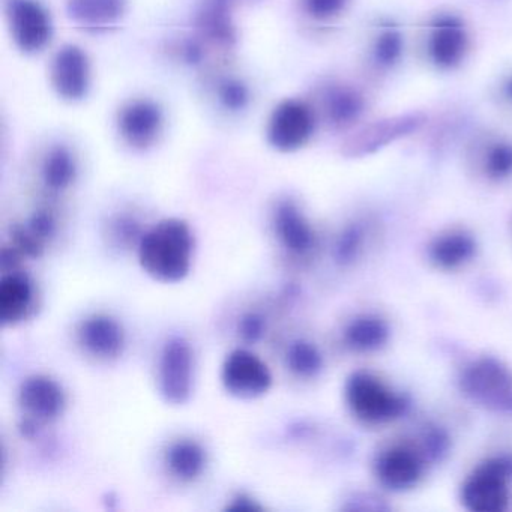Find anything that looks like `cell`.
<instances>
[{
    "label": "cell",
    "mask_w": 512,
    "mask_h": 512,
    "mask_svg": "<svg viewBox=\"0 0 512 512\" xmlns=\"http://www.w3.org/2000/svg\"><path fill=\"white\" fill-rule=\"evenodd\" d=\"M220 101L230 112H241L250 103V92L239 80H226L220 86Z\"/></svg>",
    "instance_id": "f1b7e54d"
},
{
    "label": "cell",
    "mask_w": 512,
    "mask_h": 512,
    "mask_svg": "<svg viewBox=\"0 0 512 512\" xmlns=\"http://www.w3.org/2000/svg\"><path fill=\"white\" fill-rule=\"evenodd\" d=\"M346 401L359 421L383 424L400 418L407 409L406 398L392 392L373 374L356 371L346 383Z\"/></svg>",
    "instance_id": "3957f363"
},
{
    "label": "cell",
    "mask_w": 512,
    "mask_h": 512,
    "mask_svg": "<svg viewBox=\"0 0 512 512\" xmlns=\"http://www.w3.org/2000/svg\"><path fill=\"white\" fill-rule=\"evenodd\" d=\"M167 466L175 478L182 482H193L203 475L206 469V451L196 440H178L167 451Z\"/></svg>",
    "instance_id": "7402d4cb"
},
{
    "label": "cell",
    "mask_w": 512,
    "mask_h": 512,
    "mask_svg": "<svg viewBox=\"0 0 512 512\" xmlns=\"http://www.w3.org/2000/svg\"><path fill=\"white\" fill-rule=\"evenodd\" d=\"M194 352L185 338L173 337L164 344L158 365V389L172 406H184L194 391Z\"/></svg>",
    "instance_id": "52a82bcc"
},
{
    "label": "cell",
    "mask_w": 512,
    "mask_h": 512,
    "mask_svg": "<svg viewBox=\"0 0 512 512\" xmlns=\"http://www.w3.org/2000/svg\"><path fill=\"white\" fill-rule=\"evenodd\" d=\"M287 365L301 377H314L323 368L322 353L308 341H295L287 352Z\"/></svg>",
    "instance_id": "484cf974"
},
{
    "label": "cell",
    "mask_w": 512,
    "mask_h": 512,
    "mask_svg": "<svg viewBox=\"0 0 512 512\" xmlns=\"http://www.w3.org/2000/svg\"><path fill=\"white\" fill-rule=\"evenodd\" d=\"M368 98L350 83H334L323 94V115L335 130H349L364 119Z\"/></svg>",
    "instance_id": "e0dca14e"
},
{
    "label": "cell",
    "mask_w": 512,
    "mask_h": 512,
    "mask_svg": "<svg viewBox=\"0 0 512 512\" xmlns=\"http://www.w3.org/2000/svg\"><path fill=\"white\" fill-rule=\"evenodd\" d=\"M8 22L14 43L23 53L41 52L52 40V19L37 0H11Z\"/></svg>",
    "instance_id": "30bf717a"
},
{
    "label": "cell",
    "mask_w": 512,
    "mask_h": 512,
    "mask_svg": "<svg viewBox=\"0 0 512 512\" xmlns=\"http://www.w3.org/2000/svg\"><path fill=\"white\" fill-rule=\"evenodd\" d=\"M53 89L67 101H80L91 88V65L80 47L68 44L62 47L50 68Z\"/></svg>",
    "instance_id": "4fadbf2b"
},
{
    "label": "cell",
    "mask_w": 512,
    "mask_h": 512,
    "mask_svg": "<svg viewBox=\"0 0 512 512\" xmlns=\"http://www.w3.org/2000/svg\"><path fill=\"white\" fill-rule=\"evenodd\" d=\"M143 272L163 284H176L190 275L193 266L194 236L179 218H166L143 233L137 244Z\"/></svg>",
    "instance_id": "6da1fadb"
},
{
    "label": "cell",
    "mask_w": 512,
    "mask_h": 512,
    "mask_svg": "<svg viewBox=\"0 0 512 512\" xmlns=\"http://www.w3.org/2000/svg\"><path fill=\"white\" fill-rule=\"evenodd\" d=\"M461 389L476 403L512 413V371L493 358L472 362L461 376Z\"/></svg>",
    "instance_id": "5b68a950"
},
{
    "label": "cell",
    "mask_w": 512,
    "mask_h": 512,
    "mask_svg": "<svg viewBox=\"0 0 512 512\" xmlns=\"http://www.w3.org/2000/svg\"><path fill=\"white\" fill-rule=\"evenodd\" d=\"M19 404L25 421L22 431L25 436L37 434L41 425L55 422L67 409V394L61 383L46 374H34L23 380L19 391Z\"/></svg>",
    "instance_id": "8992f818"
},
{
    "label": "cell",
    "mask_w": 512,
    "mask_h": 512,
    "mask_svg": "<svg viewBox=\"0 0 512 512\" xmlns=\"http://www.w3.org/2000/svg\"><path fill=\"white\" fill-rule=\"evenodd\" d=\"M266 322L262 314L248 313L239 322V335L247 343H257L265 335Z\"/></svg>",
    "instance_id": "4dcf8cb0"
},
{
    "label": "cell",
    "mask_w": 512,
    "mask_h": 512,
    "mask_svg": "<svg viewBox=\"0 0 512 512\" xmlns=\"http://www.w3.org/2000/svg\"><path fill=\"white\" fill-rule=\"evenodd\" d=\"M314 110L304 101L286 100L278 104L268 122V142L280 152H296L304 148L314 131Z\"/></svg>",
    "instance_id": "ba28073f"
},
{
    "label": "cell",
    "mask_w": 512,
    "mask_h": 512,
    "mask_svg": "<svg viewBox=\"0 0 512 512\" xmlns=\"http://www.w3.org/2000/svg\"><path fill=\"white\" fill-rule=\"evenodd\" d=\"M476 244L472 236L464 232H451L440 236L430 248L434 265L442 269H457L473 259Z\"/></svg>",
    "instance_id": "603a6c76"
},
{
    "label": "cell",
    "mask_w": 512,
    "mask_h": 512,
    "mask_svg": "<svg viewBox=\"0 0 512 512\" xmlns=\"http://www.w3.org/2000/svg\"><path fill=\"white\" fill-rule=\"evenodd\" d=\"M406 53V35L397 20L376 19L368 29L365 61L376 76H388L400 67Z\"/></svg>",
    "instance_id": "8fae6325"
},
{
    "label": "cell",
    "mask_w": 512,
    "mask_h": 512,
    "mask_svg": "<svg viewBox=\"0 0 512 512\" xmlns=\"http://www.w3.org/2000/svg\"><path fill=\"white\" fill-rule=\"evenodd\" d=\"M494 98L500 107L512 112V70L500 77L494 88Z\"/></svg>",
    "instance_id": "d6a6232c"
},
{
    "label": "cell",
    "mask_w": 512,
    "mask_h": 512,
    "mask_svg": "<svg viewBox=\"0 0 512 512\" xmlns=\"http://www.w3.org/2000/svg\"><path fill=\"white\" fill-rule=\"evenodd\" d=\"M422 469L421 457L406 446L388 449L376 464L377 478L389 490L412 488L421 478Z\"/></svg>",
    "instance_id": "d6986e66"
},
{
    "label": "cell",
    "mask_w": 512,
    "mask_h": 512,
    "mask_svg": "<svg viewBox=\"0 0 512 512\" xmlns=\"http://www.w3.org/2000/svg\"><path fill=\"white\" fill-rule=\"evenodd\" d=\"M472 49V29L466 19L454 11H437L422 26V55L425 62L439 73L460 70Z\"/></svg>",
    "instance_id": "7a4b0ae2"
},
{
    "label": "cell",
    "mask_w": 512,
    "mask_h": 512,
    "mask_svg": "<svg viewBox=\"0 0 512 512\" xmlns=\"http://www.w3.org/2000/svg\"><path fill=\"white\" fill-rule=\"evenodd\" d=\"M119 133L133 148L146 149L154 145L163 131V110L149 100L127 104L119 113Z\"/></svg>",
    "instance_id": "9a60e30c"
},
{
    "label": "cell",
    "mask_w": 512,
    "mask_h": 512,
    "mask_svg": "<svg viewBox=\"0 0 512 512\" xmlns=\"http://www.w3.org/2000/svg\"><path fill=\"white\" fill-rule=\"evenodd\" d=\"M227 509L229 511H262L263 506L257 503V500H254L253 497L248 496V494H238V496L233 497L230 505H227Z\"/></svg>",
    "instance_id": "836d02e7"
},
{
    "label": "cell",
    "mask_w": 512,
    "mask_h": 512,
    "mask_svg": "<svg viewBox=\"0 0 512 512\" xmlns=\"http://www.w3.org/2000/svg\"><path fill=\"white\" fill-rule=\"evenodd\" d=\"M77 337L85 352L101 361L118 359L127 346L125 329L109 314H94L83 320Z\"/></svg>",
    "instance_id": "5bb4252c"
},
{
    "label": "cell",
    "mask_w": 512,
    "mask_h": 512,
    "mask_svg": "<svg viewBox=\"0 0 512 512\" xmlns=\"http://www.w3.org/2000/svg\"><path fill=\"white\" fill-rule=\"evenodd\" d=\"M26 229L41 242L46 245L56 233V220L50 212L38 211L32 215L31 220L25 224Z\"/></svg>",
    "instance_id": "f546056e"
},
{
    "label": "cell",
    "mask_w": 512,
    "mask_h": 512,
    "mask_svg": "<svg viewBox=\"0 0 512 512\" xmlns=\"http://www.w3.org/2000/svg\"><path fill=\"white\" fill-rule=\"evenodd\" d=\"M512 457L490 458L464 482L461 500L473 512H500L508 508Z\"/></svg>",
    "instance_id": "277c9868"
},
{
    "label": "cell",
    "mask_w": 512,
    "mask_h": 512,
    "mask_svg": "<svg viewBox=\"0 0 512 512\" xmlns=\"http://www.w3.org/2000/svg\"><path fill=\"white\" fill-rule=\"evenodd\" d=\"M425 124L422 113H404L371 122L359 128L347 142L350 155H368L380 151L397 140L406 139Z\"/></svg>",
    "instance_id": "7c38bea8"
},
{
    "label": "cell",
    "mask_w": 512,
    "mask_h": 512,
    "mask_svg": "<svg viewBox=\"0 0 512 512\" xmlns=\"http://www.w3.org/2000/svg\"><path fill=\"white\" fill-rule=\"evenodd\" d=\"M77 163L70 149H52L43 164V181L52 191H64L76 181Z\"/></svg>",
    "instance_id": "d4e9b609"
},
{
    "label": "cell",
    "mask_w": 512,
    "mask_h": 512,
    "mask_svg": "<svg viewBox=\"0 0 512 512\" xmlns=\"http://www.w3.org/2000/svg\"><path fill=\"white\" fill-rule=\"evenodd\" d=\"M470 158L485 179L505 182L512 178V139L500 133H482L473 137Z\"/></svg>",
    "instance_id": "2e32d148"
},
{
    "label": "cell",
    "mask_w": 512,
    "mask_h": 512,
    "mask_svg": "<svg viewBox=\"0 0 512 512\" xmlns=\"http://www.w3.org/2000/svg\"><path fill=\"white\" fill-rule=\"evenodd\" d=\"M361 245V235H359L358 229H349L340 238L337 247V257L341 262H349L356 256V251L359 250Z\"/></svg>",
    "instance_id": "1f68e13d"
},
{
    "label": "cell",
    "mask_w": 512,
    "mask_h": 512,
    "mask_svg": "<svg viewBox=\"0 0 512 512\" xmlns=\"http://www.w3.org/2000/svg\"><path fill=\"white\" fill-rule=\"evenodd\" d=\"M34 284L22 272H10L0 280V322L16 326L28 319L34 307Z\"/></svg>",
    "instance_id": "ffe728a7"
},
{
    "label": "cell",
    "mask_w": 512,
    "mask_h": 512,
    "mask_svg": "<svg viewBox=\"0 0 512 512\" xmlns=\"http://www.w3.org/2000/svg\"><path fill=\"white\" fill-rule=\"evenodd\" d=\"M305 13L319 23L334 22L349 10L350 0H302Z\"/></svg>",
    "instance_id": "83f0119b"
},
{
    "label": "cell",
    "mask_w": 512,
    "mask_h": 512,
    "mask_svg": "<svg viewBox=\"0 0 512 512\" xmlns=\"http://www.w3.org/2000/svg\"><path fill=\"white\" fill-rule=\"evenodd\" d=\"M388 338V325L376 316L358 317L344 332L347 346L358 352H373L380 349L385 346Z\"/></svg>",
    "instance_id": "cb8c5ba5"
},
{
    "label": "cell",
    "mask_w": 512,
    "mask_h": 512,
    "mask_svg": "<svg viewBox=\"0 0 512 512\" xmlns=\"http://www.w3.org/2000/svg\"><path fill=\"white\" fill-rule=\"evenodd\" d=\"M128 0H70L68 16L89 29L109 28L124 17Z\"/></svg>",
    "instance_id": "44dd1931"
},
{
    "label": "cell",
    "mask_w": 512,
    "mask_h": 512,
    "mask_svg": "<svg viewBox=\"0 0 512 512\" xmlns=\"http://www.w3.org/2000/svg\"><path fill=\"white\" fill-rule=\"evenodd\" d=\"M274 230L280 244L295 256H305L316 245V235L298 205L278 203L274 212Z\"/></svg>",
    "instance_id": "ac0fdd59"
},
{
    "label": "cell",
    "mask_w": 512,
    "mask_h": 512,
    "mask_svg": "<svg viewBox=\"0 0 512 512\" xmlns=\"http://www.w3.org/2000/svg\"><path fill=\"white\" fill-rule=\"evenodd\" d=\"M200 17H202V28L214 40L223 41V43L233 40V25L230 22L227 0H209Z\"/></svg>",
    "instance_id": "4316f807"
},
{
    "label": "cell",
    "mask_w": 512,
    "mask_h": 512,
    "mask_svg": "<svg viewBox=\"0 0 512 512\" xmlns=\"http://www.w3.org/2000/svg\"><path fill=\"white\" fill-rule=\"evenodd\" d=\"M268 365L247 349H236L227 355L221 367V383L232 397L256 400L272 388Z\"/></svg>",
    "instance_id": "9c48e42d"
}]
</instances>
